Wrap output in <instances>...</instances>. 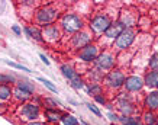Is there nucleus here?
<instances>
[{
  "instance_id": "f257e3e1",
  "label": "nucleus",
  "mask_w": 158,
  "mask_h": 125,
  "mask_svg": "<svg viewBox=\"0 0 158 125\" xmlns=\"http://www.w3.org/2000/svg\"><path fill=\"white\" fill-rule=\"evenodd\" d=\"M61 26L70 34H77L83 28V19L76 13H65L61 19Z\"/></svg>"
},
{
  "instance_id": "f03ea898",
  "label": "nucleus",
  "mask_w": 158,
  "mask_h": 125,
  "mask_svg": "<svg viewBox=\"0 0 158 125\" xmlns=\"http://www.w3.org/2000/svg\"><path fill=\"white\" fill-rule=\"evenodd\" d=\"M58 16V12L57 9H54L51 6H45L42 9L38 10V13L35 16V20H36V24L42 25V26H49V24H52L55 18Z\"/></svg>"
},
{
  "instance_id": "7ed1b4c3",
  "label": "nucleus",
  "mask_w": 158,
  "mask_h": 125,
  "mask_svg": "<svg viewBox=\"0 0 158 125\" xmlns=\"http://www.w3.org/2000/svg\"><path fill=\"white\" fill-rule=\"evenodd\" d=\"M125 79L126 77L120 70H110L105 77V83L110 89H119L125 84Z\"/></svg>"
},
{
  "instance_id": "20e7f679",
  "label": "nucleus",
  "mask_w": 158,
  "mask_h": 125,
  "mask_svg": "<svg viewBox=\"0 0 158 125\" xmlns=\"http://www.w3.org/2000/svg\"><path fill=\"white\" fill-rule=\"evenodd\" d=\"M134 41H135V32L132 31V29L125 28L123 31L120 32L119 37L116 38L115 47L118 50H126V48H129L131 45H132Z\"/></svg>"
},
{
  "instance_id": "39448f33",
  "label": "nucleus",
  "mask_w": 158,
  "mask_h": 125,
  "mask_svg": "<svg viewBox=\"0 0 158 125\" xmlns=\"http://www.w3.org/2000/svg\"><path fill=\"white\" fill-rule=\"evenodd\" d=\"M39 115H41V108L36 103H23L20 108V116L25 121L32 122L36 118H39Z\"/></svg>"
},
{
  "instance_id": "423d86ee",
  "label": "nucleus",
  "mask_w": 158,
  "mask_h": 125,
  "mask_svg": "<svg viewBox=\"0 0 158 125\" xmlns=\"http://www.w3.org/2000/svg\"><path fill=\"white\" fill-rule=\"evenodd\" d=\"M110 26V20L106 15H97L90 22V28L96 34H105V31Z\"/></svg>"
},
{
  "instance_id": "0eeeda50",
  "label": "nucleus",
  "mask_w": 158,
  "mask_h": 125,
  "mask_svg": "<svg viewBox=\"0 0 158 125\" xmlns=\"http://www.w3.org/2000/svg\"><path fill=\"white\" fill-rule=\"evenodd\" d=\"M115 55H112L110 53H103L99 54V57L94 60V64H96L97 68L100 70H112L113 66H115Z\"/></svg>"
},
{
  "instance_id": "6e6552de",
  "label": "nucleus",
  "mask_w": 158,
  "mask_h": 125,
  "mask_svg": "<svg viewBox=\"0 0 158 125\" xmlns=\"http://www.w3.org/2000/svg\"><path fill=\"white\" fill-rule=\"evenodd\" d=\"M99 57V48H97L94 44H89L87 47L80 50V53H78V58L83 60V61H94L96 58Z\"/></svg>"
},
{
  "instance_id": "1a4fd4ad",
  "label": "nucleus",
  "mask_w": 158,
  "mask_h": 125,
  "mask_svg": "<svg viewBox=\"0 0 158 125\" xmlns=\"http://www.w3.org/2000/svg\"><path fill=\"white\" fill-rule=\"evenodd\" d=\"M125 89L128 92H139L142 90L144 84V79H141L139 76H129L125 79Z\"/></svg>"
},
{
  "instance_id": "9d476101",
  "label": "nucleus",
  "mask_w": 158,
  "mask_h": 125,
  "mask_svg": "<svg viewBox=\"0 0 158 125\" xmlns=\"http://www.w3.org/2000/svg\"><path fill=\"white\" fill-rule=\"evenodd\" d=\"M90 42H91V35L87 34V32H83V31L77 32L71 39L73 47H74V48H80V50L84 48V47H87Z\"/></svg>"
},
{
  "instance_id": "9b49d317",
  "label": "nucleus",
  "mask_w": 158,
  "mask_h": 125,
  "mask_svg": "<svg viewBox=\"0 0 158 125\" xmlns=\"http://www.w3.org/2000/svg\"><path fill=\"white\" fill-rule=\"evenodd\" d=\"M144 106L148 111H157L158 109V90L149 92L144 99Z\"/></svg>"
},
{
  "instance_id": "f8f14e48",
  "label": "nucleus",
  "mask_w": 158,
  "mask_h": 125,
  "mask_svg": "<svg viewBox=\"0 0 158 125\" xmlns=\"http://www.w3.org/2000/svg\"><path fill=\"white\" fill-rule=\"evenodd\" d=\"M144 84L149 89H158V70H151L147 71L144 77Z\"/></svg>"
},
{
  "instance_id": "ddd939ff",
  "label": "nucleus",
  "mask_w": 158,
  "mask_h": 125,
  "mask_svg": "<svg viewBox=\"0 0 158 125\" xmlns=\"http://www.w3.org/2000/svg\"><path fill=\"white\" fill-rule=\"evenodd\" d=\"M125 29V26L120 22H115V24H110V26L105 31V35H106V38H110V39H113V38H118L120 35V32Z\"/></svg>"
},
{
  "instance_id": "4468645a",
  "label": "nucleus",
  "mask_w": 158,
  "mask_h": 125,
  "mask_svg": "<svg viewBox=\"0 0 158 125\" xmlns=\"http://www.w3.org/2000/svg\"><path fill=\"white\" fill-rule=\"evenodd\" d=\"M44 37L47 39H49V41H57V39L60 38V29H58V26L57 25H49V26H47L45 31H44Z\"/></svg>"
},
{
  "instance_id": "2eb2a0df",
  "label": "nucleus",
  "mask_w": 158,
  "mask_h": 125,
  "mask_svg": "<svg viewBox=\"0 0 158 125\" xmlns=\"http://www.w3.org/2000/svg\"><path fill=\"white\" fill-rule=\"evenodd\" d=\"M25 34H26V37L31 39H35V41H38V42H42L44 41V35L41 34V31H39L36 26H26L25 28Z\"/></svg>"
},
{
  "instance_id": "dca6fc26",
  "label": "nucleus",
  "mask_w": 158,
  "mask_h": 125,
  "mask_svg": "<svg viewBox=\"0 0 158 125\" xmlns=\"http://www.w3.org/2000/svg\"><path fill=\"white\" fill-rule=\"evenodd\" d=\"M61 116H62V114L60 111H57V109H45V118L51 124L61 122Z\"/></svg>"
},
{
  "instance_id": "f3484780",
  "label": "nucleus",
  "mask_w": 158,
  "mask_h": 125,
  "mask_svg": "<svg viewBox=\"0 0 158 125\" xmlns=\"http://www.w3.org/2000/svg\"><path fill=\"white\" fill-rule=\"evenodd\" d=\"M61 73L62 76L65 77V79H68V80H73L74 77L78 76V73L73 68V66H70V64H62L61 66Z\"/></svg>"
},
{
  "instance_id": "a211bd4d",
  "label": "nucleus",
  "mask_w": 158,
  "mask_h": 125,
  "mask_svg": "<svg viewBox=\"0 0 158 125\" xmlns=\"http://www.w3.org/2000/svg\"><path fill=\"white\" fill-rule=\"evenodd\" d=\"M119 109L122 111L125 116H129L132 112H134V106L129 101H125V99H120L119 101Z\"/></svg>"
},
{
  "instance_id": "6ab92c4d",
  "label": "nucleus",
  "mask_w": 158,
  "mask_h": 125,
  "mask_svg": "<svg viewBox=\"0 0 158 125\" xmlns=\"http://www.w3.org/2000/svg\"><path fill=\"white\" fill-rule=\"evenodd\" d=\"M13 96V90L9 84H0V101H9Z\"/></svg>"
},
{
  "instance_id": "aec40b11",
  "label": "nucleus",
  "mask_w": 158,
  "mask_h": 125,
  "mask_svg": "<svg viewBox=\"0 0 158 125\" xmlns=\"http://www.w3.org/2000/svg\"><path fill=\"white\" fill-rule=\"evenodd\" d=\"M61 124L62 125H80V121L77 119L74 115H71V114H62Z\"/></svg>"
},
{
  "instance_id": "412c9836",
  "label": "nucleus",
  "mask_w": 158,
  "mask_h": 125,
  "mask_svg": "<svg viewBox=\"0 0 158 125\" xmlns=\"http://www.w3.org/2000/svg\"><path fill=\"white\" fill-rule=\"evenodd\" d=\"M13 96H15V99H18V101L25 102V101H29V99L32 97V95L28 93V92L22 90V89H19V87H16L13 90Z\"/></svg>"
},
{
  "instance_id": "4be33fe9",
  "label": "nucleus",
  "mask_w": 158,
  "mask_h": 125,
  "mask_svg": "<svg viewBox=\"0 0 158 125\" xmlns=\"http://www.w3.org/2000/svg\"><path fill=\"white\" fill-rule=\"evenodd\" d=\"M16 87H19V89H22V90L28 92V93H34L35 92V86L32 84V83L26 82V80H20V82H18V84H16Z\"/></svg>"
},
{
  "instance_id": "5701e85b",
  "label": "nucleus",
  "mask_w": 158,
  "mask_h": 125,
  "mask_svg": "<svg viewBox=\"0 0 158 125\" xmlns=\"http://www.w3.org/2000/svg\"><path fill=\"white\" fill-rule=\"evenodd\" d=\"M70 86H71L73 89H76V90H80V89H84L86 83H84V80H83L80 76H77V77H74L73 80H70Z\"/></svg>"
},
{
  "instance_id": "b1692460",
  "label": "nucleus",
  "mask_w": 158,
  "mask_h": 125,
  "mask_svg": "<svg viewBox=\"0 0 158 125\" xmlns=\"http://www.w3.org/2000/svg\"><path fill=\"white\" fill-rule=\"evenodd\" d=\"M84 87H86L87 93H89V95H93V96L102 95V92H103L100 84H91V86H84Z\"/></svg>"
},
{
  "instance_id": "393cba45",
  "label": "nucleus",
  "mask_w": 158,
  "mask_h": 125,
  "mask_svg": "<svg viewBox=\"0 0 158 125\" xmlns=\"http://www.w3.org/2000/svg\"><path fill=\"white\" fill-rule=\"evenodd\" d=\"M44 105L47 106V109H57V106H62V103L60 101H57V99L47 97V99H44Z\"/></svg>"
},
{
  "instance_id": "a878e982",
  "label": "nucleus",
  "mask_w": 158,
  "mask_h": 125,
  "mask_svg": "<svg viewBox=\"0 0 158 125\" xmlns=\"http://www.w3.org/2000/svg\"><path fill=\"white\" fill-rule=\"evenodd\" d=\"M144 121L147 125H155L157 124V118H155V115H154L152 111H147L144 114Z\"/></svg>"
},
{
  "instance_id": "bb28decb",
  "label": "nucleus",
  "mask_w": 158,
  "mask_h": 125,
  "mask_svg": "<svg viewBox=\"0 0 158 125\" xmlns=\"http://www.w3.org/2000/svg\"><path fill=\"white\" fill-rule=\"evenodd\" d=\"M38 80H39L41 83H42V84H44L45 87H47V89H49V90L52 92V93H58V89H57L55 86H54L51 80H48V79H44V77H38Z\"/></svg>"
},
{
  "instance_id": "cd10ccee",
  "label": "nucleus",
  "mask_w": 158,
  "mask_h": 125,
  "mask_svg": "<svg viewBox=\"0 0 158 125\" xmlns=\"http://www.w3.org/2000/svg\"><path fill=\"white\" fill-rule=\"evenodd\" d=\"M5 62H6V64H7V66H10V67L18 68V70H22V71H25V73H32V71H31V70H29L28 67H25V66H22V64H18V62L9 61V60H5Z\"/></svg>"
},
{
  "instance_id": "c85d7f7f",
  "label": "nucleus",
  "mask_w": 158,
  "mask_h": 125,
  "mask_svg": "<svg viewBox=\"0 0 158 125\" xmlns=\"http://www.w3.org/2000/svg\"><path fill=\"white\" fill-rule=\"evenodd\" d=\"M7 83H18L13 76L9 74H0V84H7Z\"/></svg>"
},
{
  "instance_id": "c756f323",
  "label": "nucleus",
  "mask_w": 158,
  "mask_h": 125,
  "mask_svg": "<svg viewBox=\"0 0 158 125\" xmlns=\"http://www.w3.org/2000/svg\"><path fill=\"white\" fill-rule=\"evenodd\" d=\"M148 66L152 68V70H158V53L151 55V58L148 60Z\"/></svg>"
},
{
  "instance_id": "7c9ffc66",
  "label": "nucleus",
  "mask_w": 158,
  "mask_h": 125,
  "mask_svg": "<svg viewBox=\"0 0 158 125\" xmlns=\"http://www.w3.org/2000/svg\"><path fill=\"white\" fill-rule=\"evenodd\" d=\"M86 106H87V109H89V111H90L91 114H94V115H97V116H102L100 109H99V108H97V106L94 105V103H89V102H87Z\"/></svg>"
},
{
  "instance_id": "2f4dec72",
  "label": "nucleus",
  "mask_w": 158,
  "mask_h": 125,
  "mask_svg": "<svg viewBox=\"0 0 158 125\" xmlns=\"http://www.w3.org/2000/svg\"><path fill=\"white\" fill-rule=\"evenodd\" d=\"M126 125H144L138 118H132V116H128V122Z\"/></svg>"
},
{
  "instance_id": "473e14b6",
  "label": "nucleus",
  "mask_w": 158,
  "mask_h": 125,
  "mask_svg": "<svg viewBox=\"0 0 158 125\" xmlns=\"http://www.w3.org/2000/svg\"><path fill=\"white\" fill-rule=\"evenodd\" d=\"M107 118H109L113 124H115V122H119V115H118V114H115V112H112V111L107 112Z\"/></svg>"
},
{
  "instance_id": "72a5a7b5",
  "label": "nucleus",
  "mask_w": 158,
  "mask_h": 125,
  "mask_svg": "<svg viewBox=\"0 0 158 125\" xmlns=\"http://www.w3.org/2000/svg\"><path fill=\"white\" fill-rule=\"evenodd\" d=\"M94 101H96L97 103H102V105H105V103H106V97L103 96V93H102V95H97V96H94Z\"/></svg>"
},
{
  "instance_id": "f704fd0d",
  "label": "nucleus",
  "mask_w": 158,
  "mask_h": 125,
  "mask_svg": "<svg viewBox=\"0 0 158 125\" xmlns=\"http://www.w3.org/2000/svg\"><path fill=\"white\" fill-rule=\"evenodd\" d=\"M39 58L42 60V62H44V64H45V66H49V64H51V62H49V60H48V58L45 57V54H42V53H41V54H39Z\"/></svg>"
},
{
  "instance_id": "c9c22d12",
  "label": "nucleus",
  "mask_w": 158,
  "mask_h": 125,
  "mask_svg": "<svg viewBox=\"0 0 158 125\" xmlns=\"http://www.w3.org/2000/svg\"><path fill=\"white\" fill-rule=\"evenodd\" d=\"M12 31H13L16 35H20V34H22V29H20L18 25H13V26H12Z\"/></svg>"
},
{
  "instance_id": "e433bc0d",
  "label": "nucleus",
  "mask_w": 158,
  "mask_h": 125,
  "mask_svg": "<svg viewBox=\"0 0 158 125\" xmlns=\"http://www.w3.org/2000/svg\"><path fill=\"white\" fill-rule=\"evenodd\" d=\"M26 125H47V124H44V122H36V121H32V122H28Z\"/></svg>"
},
{
  "instance_id": "4c0bfd02",
  "label": "nucleus",
  "mask_w": 158,
  "mask_h": 125,
  "mask_svg": "<svg viewBox=\"0 0 158 125\" xmlns=\"http://www.w3.org/2000/svg\"><path fill=\"white\" fill-rule=\"evenodd\" d=\"M157 124H158V118H157Z\"/></svg>"
}]
</instances>
